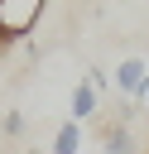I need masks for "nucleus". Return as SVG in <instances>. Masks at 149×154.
Returning a JSON list of instances; mask_svg holds the SVG:
<instances>
[{"instance_id": "nucleus-1", "label": "nucleus", "mask_w": 149, "mask_h": 154, "mask_svg": "<svg viewBox=\"0 0 149 154\" xmlns=\"http://www.w3.org/2000/svg\"><path fill=\"white\" fill-rule=\"evenodd\" d=\"M38 19H43V0H0V53L29 38Z\"/></svg>"}, {"instance_id": "nucleus-2", "label": "nucleus", "mask_w": 149, "mask_h": 154, "mask_svg": "<svg viewBox=\"0 0 149 154\" xmlns=\"http://www.w3.org/2000/svg\"><path fill=\"white\" fill-rule=\"evenodd\" d=\"M111 82H115V91H120V101H130V106H135V101H139V91H144V82H149V63L130 53V58H120V63H115V72H111Z\"/></svg>"}, {"instance_id": "nucleus-3", "label": "nucleus", "mask_w": 149, "mask_h": 154, "mask_svg": "<svg viewBox=\"0 0 149 154\" xmlns=\"http://www.w3.org/2000/svg\"><path fill=\"white\" fill-rule=\"evenodd\" d=\"M101 149H106V154H144V149L135 144V135H130V120H120V116L101 125Z\"/></svg>"}, {"instance_id": "nucleus-4", "label": "nucleus", "mask_w": 149, "mask_h": 154, "mask_svg": "<svg viewBox=\"0 0 149 154\" xmlns=\"http://www.w3.org/2000/svg\"><path fill=\"white\" fill-rule=\"evenodd\" d=\"M91 116H101V96H96L87 82H77L72 96H67V120H72V125H87Z\"/></svg>"}, {"instance_id": "nucleus-5", "label": "nucleus", "mask_w": 149, "mask_h": 154, "mask_svg": "<svg viewBox=\"0 0 149 154\" xmlns=\"http://www.w3.org/2000/svg\"><path fill=\"white\" fill-rule=\"evenodd\" d=\"M48 154H82V125L62 120L53 130V140H48Z\"/></svg>"}, {"instance_id": "nucleus-6", "label": "nucleus", "mask_w": 149, "mask_h": 154, "mask_svg": "<svg viewBox=\"0 0 149 154\" xmlns=\"http://www.w3.org/2000/svg\"><path fill=\"white\" fill-rule=\"evenodd\" d=\"M87 87H91V91L101 96V91H111L115 82H111V72H101V67H91V72H87Z\"/></svg>"}, {"instance_id": "nucleus-7", "label": "nucleus", "mask_w": 149, "mask_h": 154, "mask_svg": "<svg viewBox=\"0 0 149 154\" xmlns=\"http://www.w3.org/2000/svg\"><path fill=\"white\" fill-rule=\"evenodd\" d=\"M5 135H10V140H19V135H24V116H19V111H10V116H5Z\"/></svg>"}, {"instance_id": "nucleus-8", "label": "nucleus", "mask_w": 149, "mask_h": 154, "mask_svg": "<svg viewBox=\"0 0 149 154\" xmlns=\"http://www.w3.org/2000/svg\"><path fill=\"white\" fill-rule=\"evenodd\" d=\"M144 154H149V144H144Z\"/></svg>"}]
</instances>
